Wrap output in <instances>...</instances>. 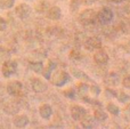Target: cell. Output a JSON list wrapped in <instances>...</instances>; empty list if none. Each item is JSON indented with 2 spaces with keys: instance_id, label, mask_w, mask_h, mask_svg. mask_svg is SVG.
Wrapping results in <instances>:
<instances>
[{
  "instance_id": "1",
  "label": "cell",
  "mask_w": 130,
  "mask_h": 129,
  "mask_svg": "<svg viewBox=\"0 0 130 129\" xmlns=\"http://www.w3.org/2000/svg\"><path fill=\"white\" fill-rule=\"evenodd\" d=\"M97 21V13L94 9H85L82 13L79 15V22L82 25H91L95 24Z\"/></svg>"
},
{
  "instance_id": "2",
  "label": "cell",
  "mask_w": 130,
  "mask_h": 129,
  "mask_svg": "<svg viewBox=\"0 0 130 129\" xmlns=\"http://www.w3.org/2000/svg\"><path fill=\"white\" fill-rule=\"evenodd\" d=\"M52 84L56 87H63L70 81V74L65 71H56L53 74L52 78H49Z\"/></svg>"
},
{
  "instance_id": "3",
  "label": "cell",
  "mask_w": 130,
  "mask_h": 129,
  "mask_svg": "<svg viewBox=\"0 0 130 129\" xmlns=\"http://www.w3.org/2000/svg\"><path fill=\"white\" fill-rule=\"evenodd\" d=\"M113 18H114V13L108 7H104L97 13V21L103 25L110 24L113 21Z\"/></svg>"
},
{
  "instance_id": "4",
  "label": "cell",
  "mask_w": 130,
  "mask_h": 129,
  "mask_svg": "<svg viewBox=\"0 0 130 129\" xmlns=\"http://www.w3.org/2000/svg\"><path fill=\"white\" fill-rule=\"evenodd\" d=\"M17 62L16 61H11V59H7V61L4 62L2 64V68H1V71H2V75L5 78H9L11 77L13 74H15L17 72Z\"/></svg>"
},
{
  "instance_id": "5",
  "label": "cell",
  "mask_w": 130,
  "mask_h": 129,
  "mask_svg": "<svg viewBox=\"0 0 130 129\" xmlns=\"http://www.w3.org/2000/svg\"><path fill=\"white\" fill-rule=\"evenodd\" d=\"M102 45V40L98 37H89L85 41V48L88 52H96L97 49H101Z\"/></svg>"
},
{
  "instance_id": "6",
  "label": "cell",
  "mask_w": 130,
  "mask_h": 129,
  "mask_svg": "<svg viewBox=\"0 0 130 129\" xmlns=\"http://www.w3.org/2000/svg\"><path fill=\"white\" fill-rule=\"evenodd\" d=\"M23 91V85L22 82L17 81V80H14V81H10L8 85H7V93L10 96H20Z\"/></svg>"
},
{
  "instance_id": "7",
  "label": "cell",
  "mask_w": 130,
  "mask_h": 129,
  "mask_svg": "<svg viewBox=\"0 0 130 129\" xmlns=\"http://www.w3.org/2000/svg\"><path fill=\"white\" fill-rule=\"evenodd\" d=\"M70 114H71V118L74 121H80L87 114V110L81 105H73L70 110Z\"/></svg>"
},
{
  "instance_id": "8",
  "label": "cell",
  "mask_w": 130,
  "mask_h": 129,
  "mask_svg": "<svg viewBox=\"0 0 130 129\" xmlns=\"http://www.w3.org/2000/svg\"><path fill=\"white\" fill-rule=\"evenodd\" d=\"M31 87H32V90L34 93H43L48 89V85L46 81L43 80L39 79V78H33L31 80Z\"/></svg>"
},
{
  "instance_id": "9",
  "label": "cell",
  "mask_w": 130,
  "mask_h": 129,
  "mask_svg": "<svg viewBox=\"0 0 130 129\" xmlns=\"http://www.w3.org/2000/svg\"><path fill=\"white\" fill-rule=\"evenodd\" d=\"M31 10L32 9H31V7H30L29 5L21 4V5H18V6L16 7L15 13H16V15H17L18 18H21V20H26V18L31 15Z\"/></svg>"
},
{
  "instance_id": "10",
  "label": "cell",
  "mask_w": 130,
  "mask_h": 129,
  "mask_svg": "<svg viewBox=\"0 0 130 129\" xmlns=\"http://www.w3.org/2000/svg\"><path fill=\"white\" fill-rule=\"evenodd\" d=\"M94 61L96 64L98 65H105L107 64V62L110 61V57L108 54L103 49H97L96 53L94 54Z\"/></svg>"
},
{
  "instance_id": "11",
  "label": "cell",
  "mask_w": 130,
  "mask_h": 129,
  "mask_svg": "<svg viewBox=\"0 0 130 129\" xmlns=\"http://www.w3.org/2000/svg\"><path fill=\"white\" fill-rule=\"evenodd\" d=\"M62 17V10L59 7L57 6H52L48 8L47 10V18L52 21H58Z\"/></svg>"
},
{
  "instance_id": "12",
  "label": "cell",
  "mask_w": 130,
  "mask_h": 129,
  "mask_svg": "<svg viewBox=\"0 0 130 129\" xmlns=\"http://www.w3.org/2000/svg\"><path fill=\"white\" fill-rule=\"evenodd\" d=\"M39 113H40V117L42 119H50V117L53 116V109L49 104H42L40 107H39Z\"/></svg>"
},
{
  "instance_id": "13",
  "label": "cell",
  "mask_w": 130,
  "mask_h": 129,
  "mask_svg": "<svg viewBox=\"0 0 130 129\" xmlns=\"http://www.w3.org/2000/svg\"><path fill=\"white\" fill-rule=\"evenodd\" d=\"M14 126L16 128H24L29 125V118H27L25 114H22V116H16L14 118Z\"/></svg>"
},
{
  "instance_id": "14",
  "label": "cell",
  "mask_w": 130,
  "mask_h": 129,
  "mask_svg": "<svg viewBox=\"0 0 130 129\" xmlns=\"http://www.w3.org/2000/svg\"><path fill=\"white\" fill-rule=\"evenodd\" d=\"M81 127L82 128H87V129H90V128H94L95 127V119L94 117H90L88 114H86L82 119H81Z\"/></svg>"
},
{
  "instance_id": "15",
  "label": "cell",
  "mask_w": 130,
  "mask_h": 129,
  "mask_svg": "<svg viewBox=\"0 0 130 129\" xmlns=\"http://www.w3.org/2000/svg\"><path fill=\"white\" fill-rule=\"evenodd\" d=\"M5 112L7 114H10V116H14L16 114L18 111H20V105L17 103H14V102H10V103H7L4 107Z\"/></svg>"
},
{
  "instance_id": "16",
  "label": "cell",
  "mask_w": 130,
  "mask_h": 129,
  "mask_svg": "<svg viewBox=\"0 0 130 129\" xmlns=\"http://www.w3.org/2000/svg\"><path fill=\"white\" fill-rule=\"evenodd\" d=\"M104 82H105L106 85H108V86H117V85L120 82V77H119V74L112 72L106 77V79L104 80Z\"/></svg>"
},
{
  "instance_id": "17",
  "label": "cell",
  "mask_w": 130,
  "mask_h": 129,
  "mask_svg": "<svg viewBox=\"0 0 130 129\" xmlns=\"http://www.w3.org/2000/svg\"><path fill=\"white\" fill-rule=\"evenodd\" d=\"M29 69L36 73H41L43 70V64H42V62H30Z\"/></svg>"
},
{
  "instance_id": "18",
  "label": "cell",
  "mask_w": 130,
  "mask_h": 129,
  "mask_svg": "<svg viewBox=\"0 0 130 129\" xmlns=\"http://www.w3.org/2000/svg\"><path fill=\"white\" fill-rule=\"evenodd\" d=\"M94 119L96 121H99V122H103V121H105L106 119H107V116H106V113L103 111L102 109H96L94 112Z\"/></svg>"
},
{
  "instance_id": "19",
  "label": "cell",
  "mask_w": 130,
  "mask_h": 129,
  "mask_svg": "<svg viewBox=\"0 0 130 129\" xmlns=\"http://www.w3.org/2000/svg\"><path fill=\"white\" fill-rule=\"evenodd\" d=\"M88 90H89V87H88L87 84H80L78 87H76L75 93L78 94L79 96H81V97H85V96L87 95Z\"/></svg>"
},
{
  "instance_id": "20",
  "label": "cell",
  "mask_w": 130,
  "mask_h": 129,
  "mask_svg": "<svg viewBox=\"0 0 130 129\" xmlns=\"http://www.w3.org/2000/svg\"><path fill=\"white\" fill-rule=\"evenodd\" d=\"M121 30L123 33L130 34V18H124L121 21Z\"/></svg>"
},
{
  "instance_id": "21",
  "label": "cell",
  "mask_w": 130,
  "mask_h": 129,
  "mask_svg": "<svg viewBox=\"0 0 130 129\" xmlns=\"http://www.w3.org/2000/svg\"><path fill=\"white\" fill-rule=\"evenodd\" d=\"M106 109H107V111L110 112L111 114H113V116H119V113H120L119 106H117V105L113 104V103H108Z\"/></svg>"
},
{
  "instance_id": "22",
  "label": "cell",
  "mask_w": 130,
  "mask_h": 129,
  "mask_svg": "<svg viewBox=\"0 0 130 129\" xmlns=\"http://www.w3.org/2000/svg\"><path fill=\"white\" fill-rule=\"evenodd\" d=\"M15 4V0H0V8L2 9H8L11 8Z\"/></svg>"
},
{
  "instance_id": "23",
  "label": "cell",
  "mask_w": 130,
  "mask_h": 129,
  "mask_svg": "<svg viewBox=\"0 0 130 129\" xmlns=\"http://www.w3.org/2000/svg\"><path fill=\"white\" fill-rule=\"evenodd\" d=\"M55 68V63H53V62H50L49 63V65H48V68L46 69V70H42V74H43V77L46 78V79H49L50 78V73H52V71H53V69Z\"/></svg>"
},
{
  "instance_id": "24",
  "label": "cell",
  "mask_w": 130,
  "mask_h": 129,
  "mask_svg": "<svg viewBox=\"0 0 130 129\" xmlns=\"http://www.w3.org/2000/svg\"><path fill=\"white\" fill-rule=\"evenodd\" d=\"M75 95H76V93H75V89L74 88H71V89H69V90L64 91V96L67 98H70V100H74V98H75Z\"/></svg>"
},
{
  "instance_id": "25",
  "label": "cell",
  "mask_w": 130,
  "mask_h": 129,
  "mask_svg": "<svg viewBox=\"0 0 130 129\" xmlns=\"http://www.w3.org/2000/svg\"><path fill=\"white\" fill-rule=\"evenodd\" d=\"M117 97L120 103H127L128 101H130V96L127 95L126 93H120L119 95H117Z\"/></svg>"
},
{
  "instance_id": "26",
  "label": "cell",
  "mask_w": 130,
  "mask_h": 129,
  "mask_svg": "<svg viewBox=\"0 0 130 129\" xmlns=\"http://www.w3.org/2000/svg\"><path fill=\"white\" fill-rule=\"evenodd\" d=\"M7 59H9V53L7 50L2 49V48H0V62H5Z\"/></svg>"
},
{
  "instance_id": "27",
  "label": "cell",
  "mask_w": 130,
  "mask_h": 129,
  "mask_svg": "<svg viewBox=\"0 0 130 129\" xmlns=\"http://www.w3.org/2000/svg\"><path fill=\"white\" fill-rule=\"evenodd\" d=\"M70 58L72 59V61H78V59L81 58V54L79 50H72L71 53H70Z\"/></svg>"
},
{
  "instance_id": "28",
  "label": "cell",
  "mask_w": 130,
  "mask_h": 129,
  "mask_svg": "<svg viewBox=\"0 0 130 129\" xmlns=\"http://www.w3.org/2000/svg\"><path fill=\"white\" fill-rule=\"evenodd\" d=\"M122 86L127 89H130V74L123 78V80H122Z\"/></svg>"
},
{
  "instance_id": "29",
  "label": "cell",
  "mask_w": 130,
  "mask_h": 129,
  "mask_svg": "<svg viewBox=\"0 0 130 129\" xmlns=\"http://www.w3.org/2000/svg\"><path fill=\"white\" fill-rule=\"evenodd\" d=\"M89 90L91 91V94H92L94 96H98L99 93H101V89H99V87H98V86H95V85L90 87Z\"/></svg>"
},
{
  "instance_id": "30",
  "label": "cell",
  "mask_w": 130,
  "mask_h": 129,
  "mask_svg": "<svg viewBox=\"0 0 130 129\" xmlns=\"http://www.w3.org/2000/svg\"><path fill=\"white\" fill-rule=\"evenodd\" d=\"M7 29V22L2 17H0V32L5 31Z\"/></svg>"
},
{
  "instance_id": "31",
  "label": "cell",
  "mask_w": 130,
  "mask_h": 129,
  "mask_svg": "<svg viewBox=\"0 0 130 129\" xmlns=\"http://www.w3.org/2000/svg\"><path fill=\"white\" fill-rule=\"evenodd\" d=\"M82 1L85 2L86 5H92L95 1H96V0H82Z\"/></svg>"
},
{
  "instance_id": "32",
  "label": "cell",
  "mask_w": 130,
  "mask_h": 129,
  "mask_svg": "<svg viewBox=\"0 0 130 129\" xmlns=\"http://www.w3.org/2000/svg\"><path fill=\"white\" fill-rule=\"evenodd\" d=\"M126 52L128 53V54H130V40L127 42V45H126Z\"/></svg>"
},
{
  "instance_id": "33",
  "label": "cell",
  "mask_w": 130,
  "mask_h": 129,
  "mask_svg": "<svg viewBox=\"0 0 130 129\" xmlns=\"http://www.w3.org/2000/svg\"><path fill=\"white\" fill-rule=\"evenodd\" d=\"M112 2H114V4H121V2L126 1V0H111Z\"/></svg>"
},
{
  "instance_id": "34",
  "label": "cell",
  "mask_w": 130,
  "mask_h": 129,
  "mask_svg": "<svg viewBox=\"0 0 130 129\" xmlns=\"http://www.w3.org/2000/svg\"><path fill=\"white\" fill-rule=\"evenodd\" d=\"M127 109H128V111H130V104L128 105V107H127Z\"/></svg>"
}]
</instances>
